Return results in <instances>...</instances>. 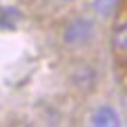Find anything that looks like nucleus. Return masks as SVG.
Returning <instances> with one entry per match:
<instances>
[{
    "mask_svg": "<svg viewBox=\"0 0 127 127\" xmlns=\"http://www.w3.org/2000/svg\"><path fill=\"white\" fill-rule=\"evenodd\" d=\"M116 7H118V0H94V9L100 16H109Z\"/></svg>",
    "mask_w": 127,
    "mask_h": 127,
    "instance_id": "6",
    "label": "nucleus"
},
{
    "mask_svg": "<svg viewBox=\"0 0 127 127\" xmlns=\"http://www.w3.org/2000/svg\"><path fill=\"white\" fill-rule=\"evenodd\" d=\"M20 22V11L16 7H0V29H16Z\"/></svg>",
    "mask_w": 127,
    "mask_h": 127,
    "instance_id": "5",
    "label": "nucleus"
},
{
    "mask_svg": "<svg viewBox=\"0 0 127 127\" xmlns=\"http://www.w3.org/2000/svg\"><path fill=\"white\" fill-rule=\"evenodd\" d=\"M92 125L96 127H118L121 125V116H118V112L114 109V107H109V105H103V107H98L94 114H92Z\"/></svg>",
    "mask_w": 127,
    "mask_h": 127,
    "instance_id": "2",
    "label": "nucleus"
},
{
    "mask_svg": "<svg viewBox=\"0 0 127 127\" xmlns=\"http://www.w3.org/2000/svg\"><path fill=\"white\" fill-rule=\"evenodd\" d=\"M112 49L116 56L127 58V20L114 27V33H112Z\"/></svg>",
    "mask_w": 127,
    "mask_h": 127,
    "instance_id": "4",
    "label": "nucleus"
},
{
    "mask_svg": "<svg viewBox=\"0 0 127 127\" xmlns=\"http://www.w3.org/2000/svg\"><path fill=\"white\" fill-rule=\"evenodd\" d=\"M94 29H96V25L89 18H71L63 29V42L69 47L85 45L94 38Z\"/></svg>",
    "mask_w": 127,
    "mask_h": 127,
    "instance_id": "1",
    "label": "nucleus"
},
{
    "mask_svg": "<svg viewBox=\"0 0 127 127\" xmlns=\"http://www.w3.org/2000/svg\"><path fill=\"white\" fill-rule=\"evenodd\" d=\"M71 80L80 89H94V85H96V69L92 65H78L74 69V74H71Z\"/></svg>",
    "mask_w": 127,
    "mask_h": 127,
    "instance_id": "3",
    "label": "nucleus"
}]
</instances>
